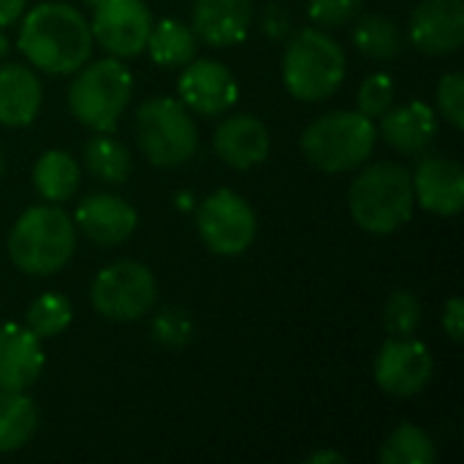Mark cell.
Wrapping results in <instances>:
<instances>
[{"instance_id": "1", "label": "cell", "mask_w": 464, "mask_h": 464, "mask_svg": "<svg viewBox=\"0 0 464 464\" xmlns=\"http://www.w3.org/2000/svg\"><path fill=\"white\" fill-rule=\"evenodd\" d=\"M92 44L90 22L68 3H38L22 14L16 46L35 71L52 76L76 73L90 60Z\"/></svg>"}, {"instance_id": "2", "label": "cell", "mask_w": 464, "mask_h": 464, "mask_svg": "<svg viewBox=\"0 0 464 464\" xmlns=\"http://www.w3.org/2000/svg\"><path fill=\"white\" fill-rule=\"evenodd\" d=\"M348 209L367 234L386 237L400 231L416 209L411 171L392 160L364 166L348 188Z\"/></svg>"}, {"instance_id": "3", "label": "cell", "mask_w": 464, "mask_h": 464, "mask_svg": "<svg viewBox=\"0 0 464 464\" xmlns=\"http://www.w3.org/2000/svg\"><path fill=\"white\" fill-rule=\"evenodd\" d=\"M76 250L73 218L57 204H35L24 209L8 234L11 264L30 277H49L65 269Z\"/></svg>"}, {"instance_id": "4", "label": "cell", "mask_w": 464, "mask_h": 464, "mask_svg": "<svg viewBox=\"0 0 464 464\" xmlns=\"http://www.w3.org/2000/svg\"><path fill=\"white\" fill-rule=\"evenodd\" d=\"M375 144H378L375 120L348 109L329 111L313 120L299 139L302 155L326 174L362 169L372 158Z\"/></svg>"}, {"instance_id": "5", "label": "cell", "mask_w": 464, "mask_h": 464, "mask_svg": "<svg viewBox=\"0 0 464 464\" xmlns=\"http://www.w3.org/2000/svg\"><path fill=\"white\" fill-rule=\"evenodd\" d=\"M348 71L343 46L324 30H299L291 35L283 54V84L304 103L332 98Z\"/></svg>"}, {"instance_id": "6", "label": "cell", "mask_w": 464, "mask_h": 464, "mask_svg": "<svg viewBox=\"0 0 464 464\" xmlns=\"http://www.w3.org/2000/svg\"><path fill=\"white\" fill-rule=\"evenodd\" d=\"M133 95V76L120 57L84 63L71 87L68 109L92 133H111Z\"/></svg>"}, {"instance_id": "7", "label": "cell", "mask_w": 464, "mask_h": 464, "mask_svg": "<svg viewBox=\"0 0 464 464\" xmlns=\"http://www.w3.org/2000/svg\"><path fill=\"white\" fill-rule=\"evenodd\" d=\"M133 130L141 155L160 169L182 166L198 150V125L179 98H147L136 111Z\"/></svg>"}, {"instance_id": "8", "label": "cell", "mask_w": 464, "mask_h": 464, "mask_svg": "<svg viewBox=\"0 0 464 464\" xmlns=\"http://www.w3.org/2000/svg\"><path fill=\"white\" fill-rule=\"evenodd\" d=\"M90 302L95 313L109 321H139L158 302V280L139 261H114L95 275L90 285Z\"/></svg>"}, {"instance_id": "9", "label": "cell", "mask_w": 464, "mask_h": 464, "mask_svg": "<svg viewBox=\"0 0 464 464\" xmlns=\"http://www.w3.org/2000/svg\"><path fill=\"white\" fill-rule=\"evenodd\" d=\"M196 228L201 242L215 256H242L256 239V212L239 193L220 188L196 207Z\"/></svg>"}, {"instance_id": "10", "label": "cell", "mask_w": 464, "mask_h": 464, "mask_svg": "<svg viewBox=\"0 0 464 464\" xmlns=\"http://www.w3.org/2000/svg\"><path fill=\"white\" fill-rule=\"evenodd\" d=\"M152 30V14L144 0H101L92 8V41L109 57H136L144 52Z\"/></svg>"}, {"instance_id": "11", "label": "cell", "mask_w": 464, "mask_h": 464, "mask_svg": "<svg viewBox=\"0 0 464 464\" xmlns=\"http://www.w3.org/2000/svg\"><path fill=\"white\" fill-rule=\"evenodd\" d=\"M435 372L432 353L416 337H389L375 356V383L400 400L421 394Z\"/></svg>"}, {"instance_id": "12", "label": "cell", "mask_w": 464, "mask_h": 464, "mask_svg": "<svg viewBox=\"0 0 464 464\" xmlns=\"http://www.w3.org/2000/svg\"><path fill=\"white\" fill-rule=\"evenodd\" d=\"M179 101L190 114L198 117H218L226 114L237 98H239V84L234 73L220 63V60H190L182 65L179 82H177Z\"/></svg>"}, {"instance_id": "13", "label": "cell", "mask_w": 464, "mask_h": 464, "mask_svg": "<svg viewBox=\"0 0 464 464\" xmlns=\"http://www.w3.org/2000/svg\"><path fill=\"white\" fill-rule=\"evenodd\" d=\"M411 44L430 57H449L464 44V0H421L408 22Z\"/></svg>"}, {"instance_id": "14", "label": "cell", "mask_w": 464, "mask_h": 464, "mask_svg": "<svg viewBox=\"0 0 464 464\" xmlns=\"http://www.w3.org/2000/svg\"><path fill=\"white\" fill-rule=\"evenodd\" d=\"M413 179V196L421 209L454 218L464 207V169L459 160L449 155H424L411 171Z\"/></svg>"}, {"instance_id": "15", "label": "cell", "mask_w": 464, "mask_h": 464, "mask_svg": "<svg viewBox=\"0 0 464 464\" xmlns=\"http://www.w3.org/2000/svg\"><path fill=\"white\" fill-rule=\"evenodd\" d=\"M73 226L95 245L114 247L130 239L139 226L136 209L117 193H90L73 212Z\"/></svg>"}, {"instance_id": "16", "label": "cell", "mask_w": 464, "mask_h": 464, "mask_svg": "<svg viewBox=\"0 0 464 464\" xmlns=\"http://www.w3.org/2000/svg\"><path fill=\"white\" fill-rule=\"evenodd\" d=\"M212 144L226 166L247 171L269 158L272 136L264 120H258L256 114H231L218 125Z\"/></svg>"}, {"instance_id": "17", "label": "cell", "mask_w": 464, "mask_h": 464, "mask_svg": "<svg viewBox=\"0 0 464 464\" xmlns=\"http://www.w3.org/2000/svg\"><path fill=\"white\" fill-rule=\"evenodd\" d=\"M253 0H193L190 30L207 46H237L247 38Z\"/></svg>"}, {"instance_id": "18", "label": "cell", "mask_w": 464, "mask_h": 464, "mask_svg": "<svg viewBox=\"0 0 464 464\" xmlns=\"http://www.w3.org/2000/svg\"><path fill=\"white\" fill-rule=\"evenodd\" d=\"M41 340L22 324L0 326V392H24L44 372Z\"/></svg>"}, {"instance_id": "19", "label": "cell", "mask_w": 464, "mask_h": 464, "mask_svg": "<svg viewBox=\"0 0 464 464\" xmlns=\"http://www.w3.org/2000/svg\"><path fill=\"white\" fill-rule=\"evenodd\" d=\"M438 136V111L424 101L392 106L381 117V139L402 155H421Z\"/></svg>"}, {"instance_id": "20", "label": "cell", "mask_w": 464, "mask_h": 464, "mask_svg": "<svg viewBox=\"0 0 464 464\" xmlns=\"http://www.w3.org/2000/svg\"><path fill=\"white\" fill-rule=\"evenodd\" d=\"M44 103L41 79L33 68L19 63L0 65V125L5 128H24L30 125Z\"/></svg>"}, {"instance_id": "21", "label": "cell", "mask_w": 464, "mask_h": 464, "mask_svg": "<svg viewBox=\"0 0 464 464\" xmlns=\"http://www.w3.org/2000/svg\"><path fill=\"white\" fill-rule=\"evenodd\" d=\"M33 188L49 204L73 198L79 188V163L65 150H46L33 166Z\"/></svg>"}, {"instance_id": "22", "label": "cell", "mask_w": 464, "mask_h": 464, "mask_svg": "<svg viewBox=\"0 0 464 464\" xmlns=\"http://www.w3.org/2000/svg\"><path fill=\"white\" fill-rule=\"evenodd\" d=\"M144 49L150 52L155 65H160V68H182L196 57L198 38L188 24H182L177 19H160L158 24L152 22V30H150V38H147Z\"/></svg>"}, {"instance_id": "23", "label": "cell", "mask_w": 464, "mask_h": 464, "mask_svg": "<svg viewBox=\"0 0 464 464\" xmlns=\"http://www.w3.org/2000/svg\"><path fill=\"white\" fill-rule=\"evenodd\" d=\"M38 427V411L24 392H0V454L19 451Z\"/></svg>"}, {"instance_id": "24", "label": "cell", "mask_w": 464, "mask_h": 464, "mask_svg": "<svg viewBox=\"0 0 464 464\" xmlns=\"http://www.w3.org/2000/svg\"><path fill=\"white\" fill-rule=\"evenodd\" d=\"M351 38H353V46L370 60L389 63V60H397L405 52V38H402L397 22L383 16V14L362 16L356 22V27H353Z\"/></svg>"}, {"instance_id": "25", "label": "cell", "mask_w": 464, "mask_h": 464, "mask_svg": "<svg viewBox=\"0 0 464 464\" xmlns=\"http://www.w3.org/2000/svg\"><path fill=\"white\" fill-rule=\"evenodd\" d=\"M84 166L95 179L106 185H125L130 177L133 160H130L128 147L120 139H114L111 133H95L84 144Z\"/></svg>"}, {"instance_id": "26", "label": "cell", "mask_w": 464, "mask_h": 464, "mask_svg": "<svg viewBox=\"0 0 464 464\" xmlns=\"http://www.w3.org/2000/svg\"><path fill=\"white\" fill-rule=\"evenodd\" d=\"M378 459L383 464H432L438 459V449L421 427L400 424L386 438Z\"/></svg>"}, {"instance_id": "27", "label": "cell", "mask_w": 464, "mask_h": 464, "mask_svg": "<svg viewBox=\"0 0 464 464\" xmlns=\"http://www.w3.org/2000/svg\"><path fill=\"white\" fill-rule=\"evenodd\" d=\"M73 321V304L63 294H41L38 299L30 302L24 313V326L38 337V340H52L63 334Z\"/></svg>"}, {"instance_id": "28", "label": "cell", "mask_w": 464, "mask_h": 464, "mask_svg": "<svg viewBox=\"0 0 464 464\" xmlns=\"http://www.w3.org/2000/svg\"><path fill=\"white\" fill-rule=\"evenodd\" d=\"M383 326L392 337H413L421 326V302L405 288L394 291L383 307Z\"/></svg>"}, {"instance_id": "29", "label": "cell", "mask_w": 464, "mask_h": 464, "mask_svg": "<svg viewBox=\"0 0 464 464\" xmlns=\"http://www.w3.org/2000/svg\"><path fill=\"white\" fill-rule=\"evenodd\" d=\"M150 334L163 348H185L190 345L196 326H193V318L182 307H163L155 313Z\"/></svg>"}, {"instance_id": "30", "label": "cell", "mask_w": 464, "mask_h": 464, "mask_svg": "<svg viewBox=\"0 0 464 464\" xmlns=\"http://www.w3.org/2000/svg\"><path fill=\"white\" fill-rule=\"evenodd\" d=\"M394 95H397V87L389 73H370L359 87L356 111H362L370 120H381L394 106Z\"/></svg>"}, {"instance_id": "31", "label": "cell", "mask_w": 464, "mask_h": 464, "mask_svg": "<svg viewBox=\"0 0 464 464\" xmlns=\"http://www.w3.org/2000/svg\"><path fill=\"white\" fill-rule=\"evenodd\" d=\"M435 103H438V114H443V120L462 130L464 128V76L459 71L443 73L438 82V92H435Z\"/></svg>"}, {"instance_id": "32", "label": "cell", "mask_w": 464, "mask_h": 464, "mask_svg": "<svg viewBox=\"0 0 464 464\" xmlns=\"http://www.w3.org/2000/svg\"><path fill=\"white\" fill-rule=\"evenodd\" d=\"M364 0H307V14L318 27H343L359 11Z\"/></svg>"}, {"instance_id": "33", "label": "cell", "mask_w": 464, "mask_h": 464, "mask_svg": "<svg viewBox=\"0 0 464 464\" xmlns=\"http://www.w3.org/2000/svg\"><path fill=\"white\" fill-rule=\"evenodd\" d=\"M261 30H264V35H266V38H272V41H285V38H291L294 16L285 11V5L272 3V5H266V8H264Z\"/></svg>"}, {"instance_id": "34", "label": "cell", "mask_w": 464, "mask_h": 464, "mask_svg": "<svg viewBox=\"0 0 464 464\" xmlns=\"http://www.w3.org/2000/svg\"><path fill=\"white\" fill-rule=\"evenodd\" d=\"M443 332L454 340L462 343L464 337V302L459 296H451L443 307Z\"/></svg>"}, {"instance_id": "35", "label": "cell", "mask_w": 464, "mask_h": 464, "mask_svg": "<svg viewBox=\"0 0 464 464\" xmlns=\"http://www.w3.org/2000/svg\"><path fill=\"white\" fill-rule=\"evenodd\" d=\"M24 11H27V0H0V27L19 22Z\"/></svg>"}, {"instance_id": "36", "label": "cell", "mask_w": 464, "mask_h": 464, "mask_svg": "<svg viewBox=\"0 0 464 464\" xmlns=\"http://www.w3.org/2000/svg\"><path fill=\"white\" fill-rule=\"evenodd\" d=\"M307 464H345V457L337 451H315L307 457Z\"/></svg>"}, {"instance_id": "37", "label": "cell", "mask_w": 464, "mask_h": 464, "mask_svg": "<svg viewBox=\"0 0 464 464\" xmlns=\"http://www.w3.org/2000/svg\"><path fill=\"white\" fill-rule=\"evenodd\" d=\"M8 49H11V44H8V35H5V30L0 27V63L5 60V54H8Z\"/></svg>"}, {"instance_id": "38", "label": "cell", "mask_w": 464, "mask_h": 464, "mask_svg": "<svg viewBox=\"0 0 464 464\" xmlns=\"http://www.w3.org/2000/svg\"><path fill=\"white\" fill-rule=\"evenodd\" d=\"M3 174H5V158H3V150H0V179H3Z\"/></svg>"}, {"instance_id": "39", "label": "cell", "mask_w": 464, "mask_h": 464, "mask_svg": "<svg viewBox=\"0 0 464 464\" xmlns=\"http://www.w3.org/2000/svg\"><path fill=\"white\" fill-rule=\"evenodd\" d=\"M82 3H84V5H90V8H95V5H98L101 0H82Z\"/></svg>"}]
</instances>
